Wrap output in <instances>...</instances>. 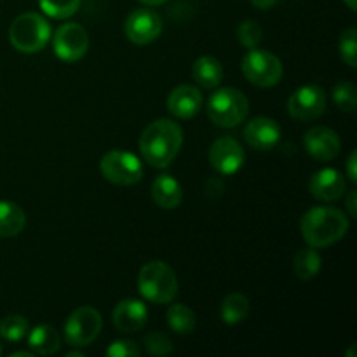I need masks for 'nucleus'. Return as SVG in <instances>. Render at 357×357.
I'll return each instance as SVG.
<instances>
[{"label":"nucleus","mask_w":357,"mask_h":357,"mask_svg":"<svg viewBox=\"0 0 357 357\" xmlns=\"http://www.w3.org/2000/svg\"><path fill=\"white\" fill-rule=\"evenodd\" d=\"M138 289L152 303H169L178 295V279L164 261H149L138 274Z\"/></svg>","instance_id":"obj_4"},{"label":"nucleus","mask_w":357,"mask_h":357,"mask_svg":"<svg viewBox=\"0 0 357 357\" xmlns=\"http://www.w3.org/2000/svg\"><path fill=\"white\" fill-rule=\"evenodd\" d=\"M251 3H253L257 9L267 10V9H271L272 6H275V3H278V0H251Z\"/></svg>","instance_id":"obj_34"},{"label":"nucleus","mask_w":357,"mask_h":357,"mask_svg":"<svg viewBox=\"0 0 357 357\" xmlns=\"http://www.w3.org/2000/svg\"><path fill=\"white\" fill-rule=\"evenodd\" d=\"M66 356H70V357H84L82 352H68V354H66Z\"/></svg>","instance_id":"obj_38"},{"label":"nucleus","mask_w":357,"mask_h":357,"mask_svg":"<svg viewBox=\"0 0 357 357\" xmlns=\"http://www.w3.org/2000/svg\"><path fill=\"white\" fill-rule=\"evenodd\" d=\"M100 171L110 183L129 187L142 180L143 164L135 153L126 150H110L101 157Z\"/></svg>","instance_id":"obj_6"},{"label":"nucleus","mask_w":357,"mask_h":357,"mask_svg":"<svg viewBox=\"0 0 357 357\" xmlns=\"http://www.w3.org/2000/svg\"><path fill=\"white\" fill-rule=\"evenodd\" d=\"M333 101L340 110L354 112L356 110V87L351 82H340L333 89Z\"/></svg>","instance_id":"obj_29"},{"label":"nucleus","mask_w":357,"mask_h":357,"mask_svg":"<svg viewBox=\"0 0 357 357\" xmlns=\"http://www.w3.org/2000/svg\"><path fill=\"white\" fill-rule=\"evenodd\" d=\"M107 356L110 357H139L142 351L138 345L131 340H115L110 347L107 349Z\"/></svg>","instance_id":"obj_31"},{"label":"nucleus","mask_w":357,"mask_h":357,"mask_svg":"<svg viewBox=\"0 0 357 357\" xmlns=\"http://www.w3.org/2000/svg\"><path fill=\"white\" fill-rule=\"evenodd\" d=\"M338 51H340L342 59H344L351 68H356V63H357V30L356 28H347V30L342 31L340 42H338Z\"/></svg>","instance_id":"obj_27"},{"label":"nucleus","mask_w":357,"mask_h":357,"mask_svg":"<svg viewBox=\"0 0 357 357\" xmlns=\"http://www.w3.org/2000/svg\"><path fill=\"white\" fill-rule=\"evenodd\" d=\"M243 73L253 86L272 87L282 79V63L272 52L253 47L241 63Z\"/></svg>","instance_id":"obj_7"},{"label":"nucleus","mask_w":357,"mask_h":357,"mask_svg":"<svg viewBox=\"0 0 357 357\" xmlns=\"http://www.w3.org/2000/svg\"><path fill=\"white\" fill-rule=\"evenodd\" d=\"M167 324L178 335H190L195 330V314L183 303H173L167 310Z\"/></svg>","instance_id":"obj_23"},{"label":"nucleus","mask_w":357,"mask_h":357,"mask_svg":"<svg viewBox=\"0 0 357 357\" xmlns=\"http://www.w3.org/2000/svg\"><path fill=\"white\" fill-rule=\"evenodd\" d=\"M345 3H347V7L351 10H356L357 9V0H344Z\"/></svg>","instance_id":"obj_36"},{"label":"nucleus","mask_w":357,"mask_h":357,"mask_svg":"<svg viewBox=\"0 0 357 357\" xmlns=\"http://www.w3.org/2000/svg\"><path fill=\"white\" fill-rule=\"evenodd\" d=\"M356 164H357V152H354L349 155V160H347V176L351 178L352 183H356L357 181V171H356Z\"/></svg>","instance_id":"obj_32"},{"label":"nucleus","mask_w":357,"mask_h":357,"mask_svg":"<svg viewBox=\"0 0 357 357\" xmlns=\"http://www.w3.org/2000/svg\"><path fill=\"white\" fill-rule=\"evenodd\" d=\"M248 314H250V300L241 293L225 296L220 305V316L227 324H239L241 321L246 319Z\"/></svg>","instance_id":"obj_22"},{"label":"nucleus","mask_w":357,"mask_h":357,"mask_svg":"<svg viewBox=\"0 0 357 357\" xmlns=\"http://www.w3.org/2000/svg\"><path fill=\"white\" fill-rule=\"evenodd\" d=\"M349 230V218L344 211L333 206H317L302 216L300 232L310 248L333 246L344 239Z\"/></svg>","instance_id":"obj_2"},{"label":"nucleus","mask_w":357,"mask_h":357,"mask_svg":"<svg viewBox=\"0 0 357 357\" xmlns=\"http://www.w3.org/2000/svg\"><path fill=\"white\" fill-rule=\"evenodd\" d=\"M152 199L159 208L174 209L181 204L183 190L180 181L174 180L171 174H160L152 183Z\"/></svg>","instance_id":"obj_18"},{"label":"nucleus","mask_w":357,"mask_h":357,"mask_svg":"<svg viewBox=\"0 0 357 357\" xmlns=\"http://www.w3.org/2000/svg\"><path fill=\"white\" fill-rule=\"evenodd\" d=\"M192 77L204 89H215L223 80V66L213 56H201L192 66Z\"/></svg>","instance_id":"obj_19"},{"label":"nucleus","mask_w":357,"mask_h":357,"mask_svg":"<svg viewBox=\"0 0 357 357\" xmlns=\"http://www.w3.org/2000/svg\"><path fill=\"white\" fill-rule=\"evenodd\" d=\"M293 271H295L296 278L303 279V281L316 278L321 271V257L316 248H307V250L298 251L295 261H293Z\"/></svg>","instance_id":"obj_24"},{"label":"nucleus","mask_w":357,"mask_h":357,"mask_svg":"<svg viewBox=\"0 0 357 357\" xmlns=\"http://www.w3.org/2000/svg\"><path fill=\"white\" fill-rule=\"evenodd\" d=\"M309 190L317 201L335 202L345 194V178L340 171L333 167L321 169L310 178Z\"/></svg>","instance_id":"obj_16"},{"label":"nucleus","mask_w":357,"mask_h":357,"mask_svg":"<svg viewBox=\"0 0 357 357\" xmlns=\"http://www.w3.org/2000/svg\"><path fill=\"white\" fill-rule=\"evenodd\" d=\"M28 345L33 354L52 356L61 347V337L49 324H38L28 335Z\"/></svg>","instance_id":"obj_20"},{"label":"nucleus","mask_w":357,"mask_h":357,"mask_svg":"<svg viewBox=\"0 0 357 357\" xmlns=\"http://www.w3.org/2000/svg\"><path fill=\"white\" fill-rule=\"evenodd\" d=\"M33 352H14L13 357H31Z\"/></svg>","instance_id":"obj_37"},{"label":"nucleus","mask_w":357,"mask_h":357,"mask_svg":"<svg viewBox=\"0 0 357 357\" xmlns=\"http://www.w3.org/2000/svg\"><path fill=\"white\" fill-rule=\"evenodd\" d=\"M114 326L122 333H135L139 331L149 321V310L143 302L136 298H126L115 305L112 312Z\"/></svg>","instance_id":"obj_15"},{"label":"nucleus","mask_w":357,"mask_h":357,"mask_svg":"<svg viewBox=\"0 0 357 357\" xmlns=\"http://www.w3.org/2000/svg\"><path fill=\"white\" fill-rule=\"evenodd\" d=\"M356 190H352L351 194L347 195V209H349V215H351V218H356L357 215V209H356Z\"/></svg>","instance_id":"obj_33"},{"label":"nucleus","mask_w":357,"mask_h":357,"mask_svg":"<svg viewBox=\"0 0 357 357\" xmlns=\"http://www.w3.org/2000/svg\"><path fill=\"white\" fill-rule=\"evenodd\" d=\"M145 349L150 356H167L173 352V342L160 331H152L145 337Z\"/></svg>","instance_id":"obj_30"},{"label":"nucleus","mask_w":357,"mask_h":357,"mask_svg":"<svg viewBox=\"0 0 357 357\" xmlns=\"http://www.w3.org/2000/svg\"><path fill=\"white\" fill-rule=\"evenodd\" d=\"M0 354H2V347H0Z\"/></svg>","instance_id":"obj_39"},{"label":"nucleus","mask_w":357,"mask_h":357,"mask_svg":"<svg viewBox=\"0 0 357 357\" xmlns=\"http://www.w3.org/2000/svg\"><path fill=\"white\" fill-rule=\"evenodd\" d=\"M26 227V215L13 201H0V237H14Z\"/></svg>","instance_id":"obj_21"},{"label":"nucleus","mask_w":357,"mask_h":357,"mask_svg":"<svg viewBox=\"0 0 357 357\" xmlns=\"http://www.w3.org/2000/svg\"><path fill=\"white\" fill-rule=\"evenodd\" d=\"M126 37L136 45H146L157 40V37L162 31V20L155 10L149 7H139L135 9L128 16L124 23Z\"/></svg>","instance_id":"obj_11"},{"label":"nucleus","mask_w":357,"mask_h":357,"mask_svg":"<svg viewBox=\"0 0 357 357\" xmlns=\"http://www.w3.org/2000/svg\"><path fill=\"white\" fill-rule=\"evenodd\" d=\"M142 3H145V6H160V3L167 2V0H139Z\"/></svg>","instance_id":"obj_35"},{"label":"nucleus","mask_w":357,"mask_h":357,"mask_svg":"<svg viewBox=\"0 0 357 357\" xmlns=\"http://www.w3.org/2000/svg\"><path fill=\"white\" fill-rule=\"evenodd\" d=\"M38 6L54 20H66L79 10L80 0H38Z\"/></svg>","instance_id":"obj_26"},{"label":"nucleus","mask_w":357,"mask_h":357,"mask_svg":"<svg viewBox=\"0 0 357 357\" xmlns=\"http://www.w3.org/2000/svg\"><path fill=\"white\" fill-rule=\"evenodd\" d=\"M209 162L220 174H236L244 164V149L232 136H222L209 150Z\"/></svg>","instance_id":"obj_12"},{"label":"nucleus","mask_w":357,"mask_h":357,"mask_svg":"<svg viewBox=\"0 0 357 357\" xmlns=\"http://www.w3.org/2000/svg\"><path fill=\"white\" fill-rule=\"evenodd\" d=\"M103 319L93 307H80L73 310L65 323V340L73 347H87L101 333Z\"/></svg>","instance_id":"obj_8"},{"label":"nucleus","mask_w":357,"mask_h":357,"mask_svg":"<svg viewBox=\"0 0 357 357\" xmlns=\"http://www.w3.org/2000/svg\"><path fill=\"white\" fill-rule=\"evenodd\" d=\"M261 35H264V31H261L260 24L253 20L243 21L237 28V38H239L241 45L248 49L257 47L261 40Z\"/></svg>","instance_id":"obj_28"},{"label":"nucleus","mask_w":357,"mask_h":357,"mask_svg":"<svg viewBox=\"0 0 357 357\" xmlns=\"http://www.w3.org/2000/svg\"><path fill=\"white\" fill-rule=\"evenodd\" d=\"M250 112V101L236 87H222L211 94L206 105L209 121L218 128H236L246 121Z\"/></svg>","instance_id":"obj_3"},{"label":"nucleus","mask_w":357,"mask_h":357,"mask_svg":"<svg viewBox=\"0 0 357 357\" xmlns=\"http://www.w3.org/2000/svg\"><path fill=\"white\" fill-rule=\"evenodd\" d=\"M303 145H305V150L310 153V157L321 160V162H328V160H333L340 153L342 143L340 136L333 129L317 126V128L309 129L305 132Z\"/></svg>","instance_id":"obj_13"},{"label":"nucleus","mask_w":357,"mask_h":357,"mask_svg":"<svg viewBox=\"0 0 357 357\" xmlns=\"http://www.w3.org/2000/svg\"><path fill=\"white\" fill-rule=\"evenodd\" d=\"M183 145V131L180 124L169 119H157L145 128L139 136V152L152 167H167Z\"/></svg>","instance_id":"obj_1"},{"label":"nucleus","mask_w":357,"mask_h":357,"mask_svg":"<svg viewBox=\"0 0 357 357\" xmlns=\"http://www.w3.org/2000/svg\"><path fill=\"white\" fill-rule=\"evenodd\" d=\"M324 110H326V93L316 84L298 87L288 100V112L295 121H316L324 114Z\"/></svg>","instance_id":"obj_10"},{"label":"nucleus","mask_w":357,"mask_h":357,"mask_svg":"<svg viewBox=\"0 0 357 357\" xmlns=\"http://www.w3.org/2000/svg\"><path fill=\"white\" fill-rule=\"evenodd\" d=\"M202 93L199 87L181 84L171 91L167 98V110L176 119H192L201 112Z\"/></svg>","instance_id":"obj_17"},{"label":"nucleus","mask_w":357,"mask_h":357,"mask_svg":"<svg viewBox=\"0 0 357 357\" xmlns=\"http://www.w3.org/2000/svg\"><path fill=\"white\" fill-rule=\"evenodd\" d=\"M244 139L255 150H272L281 139V126L271 117H255L244 128Z\"/></svg>","instance_id":"obj_14"},{"label":"nucleus","mask_w":357,"mask_h":357,"mask_svg":"<svg viewBox=\"0 0 357 357\" xmlns=\"http://www.w3.org/2000/svg\"><path fill=\"white\" fill-rule=\"evenodd\" d=\"M30 324L20 314H10L0 321V337L7 342H20L26 337Z\"/></svg>","instance_id":"obj_25"},{"label":"nucleus","mask_w":357,"mask_h":357,"mask_svg":"<svg viewBox=\"0 0 357 357\" xmlns=\"http://www.w3.org/2000/svg\"><path fill=\"white\" fill-rule=\"evenodd\" d=\"M52 49L61 61H79L89 49V35L82 24L65 23L56 30L52 37Z\"/></svg>","instance_id":"obj_9"},{"label":"nucleus","mask_w":357,"mask_h":357,"mask_svg":"<svg viewBox=\"0 0 357 357\" xmlns=\"http://www.w3.org/2000/svg\"><path fill=\"white\" fill-rule=\"evenodd\" d=\"M9 40L16 51L33 54L42 51L51 40V24L37 13L20 14L10 23Z\"/></svg>","instance_id":"obj_5"}]
</instances>
